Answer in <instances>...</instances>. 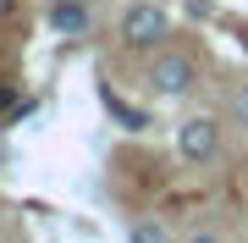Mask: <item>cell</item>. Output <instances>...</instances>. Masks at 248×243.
Instances as JSON below:
<instances>
[{
	"label": "cell",
	"mask_w": 248,
	"mask_h": 243,
	"mask_svg": "<svg viewBox=\"0 0 248 243\" xmlns=\"http://www.w3.org/2000/svg\"><path fill=\"white\" fill-rule=\"evenodd\" d=\"M166 39H171V11L160 0H133L122 11V45L127 50H155Z\"/></svg>",
	"instance_id": "obj_1"
},
{
	"label": "cell",
	"mask_w": 248,
	"mask_h": 243,
	"mask_svg": "<svg viewBox=\"0 0 248 243\" xmlns=\"http://www.w3.org/2000/svg\"><path fill=\"white\" fill-rule=\"evenodd\" d=\"M177 155L193 161V166L215 161V155H221V122H215V116H187V122H177Z\"/></svg>",
	"instance_id": "obj_3"
},
{
	"label": "cell",
	"mask_w": 248,
	"mask_h": 243,
	"mask_svg": "<svg viewBox=\"0 0 248 243\" xmlns=\"http://www.w3.org/2000/svg\"><path fill=\"white\" fill-rule=\"evenodd\" d=\"M50 28L61 39H83L94 28V11L83 6V0H50Z\"/></svg>",
	"instance_id": "obj_4"
},
{
	"label": "cell",
	"mask_w": 248,
	"mask_h": 243,
	"mask_svg": "<svg viewBox=\"0 0 248 243\" xmlns=\"http://www.w3.org/2000/svg\"><path fill=\"white\" fill-rule=\"evenodd\" d=\"M237 45H243V55H248V28H237Z\"/></svg>",
	"instance_id": "obj_8"
},
{
	"label": "cell",
	"mask_w": 248,
	"mask_h": 243,
	"mask_svg": "<svg viewBox=\"0 0 248 243\" xmlns=\"http://www.w3.org/2000/svg\"><path fill=\"white\" fill-rule=\"evenodd\" d=\"M99 99H105V111H110V116H116V122L127 127V133H143V127H149V116H143L138 105H127L122 94H110V89H105V94H99Z\"/></svg>",
	"instance_id": "obj_5"
},
{
	"label": "cell",
	"mask_w": 248,
	"mask_h": 243,
	"mask_svg": "<svg viewBox=\"0 0 248 243\" xmlns=\"http://www.w3.org/2000/svg\"><path fill=\"white\" fill-rule=\"evenodd\" d=\"M160 238H166V227H149V221H143V227H133V243H160Z\"/></svg>",
	"instance_id": "obj_7"
},
{
	"label": "cell",
	"mask_w": 248,
	"mask_h": 243,
	"mask_svg": "<svg viewBox=\"0 0 248 243\" xmlns=\"http://www.w3.org/2000/svg\"><path fill=\"white\" fill-rule=\"evenodd\" d=\"M221 111L232 127H248V83H232V89L221 94Z\"/></svg>",
	"instance_id": "obj_6"
},
{
	"label": "cell",
	"mask_w": 248,
	"mask_h": 243,
	"mask_svg": "<svg viewBox=\"0 0 248 243\" xmlns=\"http://www.w3.org/2000/svg\"><path fill=\"white\" fill-rule=\"evenodd\" d=\"M149 94L155 99H182V94H193V83H199V66H193V55H182V50H155V61H149Z\"/></svg>",
	"instance_id": "obj_2"
}]
</instances>
